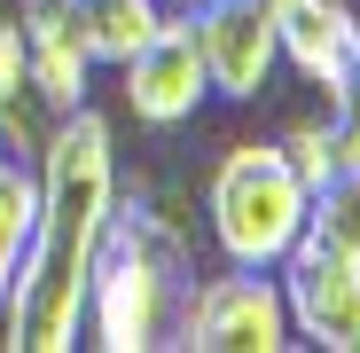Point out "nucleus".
I'll use <instances>...</instances> for the list:
<instances>
[{"instance_id": "9", "label": "nucleus", "mask_w": 360, "mask_h": 353, "mask_svg": "<svg viewBox=\"0 0 360 353\" xmlns=\"http://www.w3.org/2000/svg\"><path fill=\"white\" fill-rule=\"evenodd\" d=\"M274 32H282V63L321 87L329 102L352 87V63H360V16L345 0H274Z\"/></svg>"}, {"instance_id": "13", "label": "nucleus", "mask_w": 360, "mask_h": 353, "mask_svg": "<svg viewBox=\"0 0 360 353\" xmlns=\"http://www.w3.org/2000/svg\"><path fill=\"white\" fill-rule=\"evenodd\" d=\"M282 157H290V173L297 181H329V173L345 165V142H337V126H321V118H297V126L282 134Z\"/></svg>"}, {"instance_id": "1", "label": "nucleus", "mask_w": 360, "mask_h": 353, "mask_svg": "<svg viewBox=\"0 0 360 353\" xmlns=\"http://www.w3.org/2000/svg\"><path fill=\"white\" fill-rule=\"evenodd\" d=\"M39 220L24 267L8 283V345L16 353H71L79 314H86V283L102 259V228L117 204V134L102 110H63L39 134Z\"/></svg>"}, {"instance_id": "14", "label": "nucleus", "mask_w": 360, "mask_h": 353, "mask_svg": "<svg viewBox=\"0 0 360 353\" xmlns=\"http://www.w3.org/2000/svg\"><path fill=\"white\" fill-rule=\"evenodd\" d=\"M337 142H345V157H360V63H352V87L337 94Z\"/></svg>"}, {"instance_id": "6", "label": "nucleus", "mask_w": 360, "mask_h": 353, "mask_svg": "<svg viewBox=\"0 0 360 353\" xmlns=\"http://www.w3.org/2000/svg\"><path fill=\"white\" fill-rule=\"evenodd\" d=\"M117 79H126V110L141 118V126H188V118L204 110L212 79H204V47H196V16H157V32L117 63Z\"/></svg>"}, {"instance_id": "15", "label": "nucleus", "mask_w": 360, "mask_h": 353, "mask_svg": "<svg viewBox=\"0 0 360 353\" xmlns=\"http://www.w3.org/2000/svg\"><path fill=\"white\" fill-rule=\"evenodd\" d=\"M165 8H204V0H165Z\"/></svg>"}, {"instance_id": "5", "label": "nucleus", "mask_w": 360, "mask_h": 353, "mask_svg": "<svg viewBox=\"0 0 360 353\" xmlns=\"http://www.w3.org/2000/svg\"><path fill=\"white\" fill-rule=\"evenodd\" d=\"M282 275V314L290 337H306L321 353H360V259L321 244V235H297Z\"/></svg>"}, {"instance_id": "12", "label": "nucleus", "mask_w": 360, "mask_h": 353, "mask_svg": "<svg viewBox=\"0 0 360 353\" xmlns=\"http://www.w3.org/2000/svg\"><path fill=\"white\" fill-rule=\"evenodd\" d=\"M306 235H321V244L360 259V157H345L329 181L306 189Z\"/></svg>"}, {"instance_id": "7", "label": "nucleus", "mask_w": 360, "mask_h": 353, "mask_svg": "<svg viewBox=\"0 0 360 353\" xmlns=\"http://www.w3.org/2000/svg\"><path fill=\"white\" fill-rule=\"evenodd\" d=\"M196 16V47H204V79L227 102H251L274 63H282V32H274V0H204Z\"/></svg>"}, {"instance_id": "8", "label": "nucleus", "mask_w": 360, "mask_h": 353, "mask_svg": "<svg viewBox=\"0 0 360 353\" xmlns=\"http://www.w3.org/2000/svg\"><path fill=\"white\" fill-rule=\"evenodd\" d=\"M16 32H24V71H32L39 110L47 118L79 110L86 87H94V55H86V32H79V0H24Z\"/></svg>"}, {"instance_id": "2", "label": "nucleus", "mask_w": 360, "mask_h": 353, "mask_svg": "<svg viewBox=\"0 0 360 353\" xmlns=\"http://www.w3.org/2000/svg\"><path fill=\"white\" fill-rule=\"evenodd\" d=\"M180 290H188V244H180V228L165 212H149V204H110L79 330L102 353H149V345H165V330L180 314Z\"/></svg>"}, {"instance_id": "10", "label": "nucleus", "mask_w": 360, "mask_h": 353, "mask_svg": "<svg viewBox=\"0 0 360 353\" xmlns=\"http://www.w3.org/2000/svg\"><path fill=\"white\" fill-rule=\"evenodd\" d=\"M165 0H79V32H86V55L94 63H126V55L157 32Z\"/></svg>"}, {"instance_id": "11", "label": "nucleus", "mask_w": 360, "mask_h": 353, "mask_svg": "<svg viewBox=\"0 0 360 353\" xmlns=\"http://www.w3.org/2000/svg\"><path fill=\"white\" fill-rule=\"evenodd\" d=\"M32 220H39V173L0 149V299H8V283L24 267V244H32Z\"/></svg>"}, {"instance_id": "4", "label": "nucleus", "mask_w": 360, "mask_h": 353, "mask_svg": "<svg viewBox=\"0 0 360 353\" xmlns=\"http://www.w3.org/2000/svg\"><path fill=\"white\" fill-rule=\"evenodd\" d=\"M180 345L196 353H282L290 345V314H282V283L259 267H227L196 290H180L172 314Z\"/></svg>"}, {"instance_id": "3", "label": "nucleus", "mask_w": 360, "mask_h": 353, "mask_svg": "<svg viewBox=\"0 0 360 353\" xmlns=\"http://www.w3.org/2000/svg\"><path fill=\"white\" fill-rule=\"evenodd\" d=\"M204 212H212V244H219L227 267L274 275L290 259V244L306 235V181L290 173L282 142H235L212 165Z\"/></svg>"}]
</instances>
